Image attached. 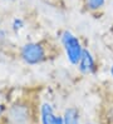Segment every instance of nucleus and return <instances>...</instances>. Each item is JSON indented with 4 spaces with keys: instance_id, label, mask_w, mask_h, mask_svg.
I'll return each mask as SVG.
<instances>
[{
    "instance_id": "423d86ee",
    "label": "nucleus",
    "mask_w": 113,
    "mask_h": 124,
    "mask_svg": "<svg viewBox=\"0 0 113 124\" xmlns=\"http://www.w3.org/2000/svg\"><path fill=\"white\" fill-rule=\"evenodd\" d=\"M84 1H86V6L89 10L102 9L105 4V0H84Z\"/></svg>"
},
{
    "instance_id": "f03ea898",
    "label": "nucleus",
    "mask_w": 113,
    "mask_h": 124,
    "mask_svg": "<svg viewBox=\"0 0 113 124\" xmlns=\"http://www.w3.org/2000/svg\"><path fill=\"white\" fill-rule=\"evenodd\" d=\"M44 49L38 43H28L21 48V58L26 64L35 65L44 59Z\"/></svg>"
},
{
    "instance_id": "1a4fd4ad",
    "label": "nucleus",
    "mask_w": 113,
    "mask_h": 124,
    "mask_svg": "<svg viewBox=\"0 0 113 124\" xmlns=\"http://www.w3.org/2000/svg\"><path fill=\"white\" fill-rule=\"evenodd\" d=\"M111 74H112V77H113V65H112V68H111Z\"/></svg>"
},
{
    "instance_id": "0eeeda50",
    "label": "nucleus",
    "mask_w": 113,
    "mask_h": 124,
    "mask_svg": "<svg viewBox=\"0 0 113 124\" xmlns=\"http://www.w3.org/2000/svg\"><path fill=\"white\" fill-rule=\"evenodd\" d=\"M23 25H24V24H23V20H21V19H15V20L13 21V29H14L15 31L20 30V29L23 28Z\"/></svg>"
},
{
    "instance_id": "6e6552de",
    "label": "nucleus",
    "mask_w": 113,
    "mask_h": 124,
    "mask_svg": "<svg viewBox=\"0 0 113 124\" xmlns=\"http://www.w3.org/2000/svg\"><path fill=\"white\" fill-rule=\"evenodd\" d=\"M3 110H4V108H3V105H0V115H1V113H3Z\"/></svg>"
},
{
    "instance_id": "20e7f679",
    "label": "nucleus",
    "mask_w": 113,
    "mask_h": 124,
    "mask_svg": "<svg viewBox=\"0 0 113 124\" xmlns=\"http://www.w3.org/2000/svg\"><path fill=\"white\" fill-rule=\"evenodd\" d=\"M94 59L92 54H90L89 50L87 49H83V53L80 56V60H79V70L83 73V74H89L94 70Z\"/></svg>"
},
{
    "instance_id": "f257e3e1",
    "label": "nucleus",
    "mask_w": 113,
    "mask_h": 124,
    "mask_svg": "<svg viewBox=\"0 0 113 124\" xmlns=\"http://www.w3.org/2000/svg\"><path fill=\"white\" fill-rule=\"evenodd\" d=\"M62 43L64 45V50H65L68 60H69L73 65L79 64L80 56H82V53H83V48L80 45V41L78 40V38L74 36L70 31L65 30L62 34Z\"/></svg>"
},
{
    "instance_id": "7ed1b4c3",
    "label": "nucleus",
    "mask_w": 113,
    "mask_h": 124,
    "mask_svg": "<svg viewBox=\"0 0 113 124\" xmlns=\"http://www.w3.org/2000/svg\"><path fill=\"white\" fill-rule=\"evenodd\" d=\"M42 124H64L62 116H57L53 110V107L48 103H44L40 109Z\"/></svg>"
},
{
    "instance_id": "39448f33",
    "label": "nucleus",
    "mask_w": 113,
    "mask_h": 124,
    "mask_svg": "<svg viewBox=\"0 0 113 124\" xmlns=\"http://www.w3.org/2000/svg\"><path fill=\"white\" fill-rule=\"evenodd\" d=\"M64 124H79V112L77 108H68L63 115Z\"/></svg>"
}]
</instances>
